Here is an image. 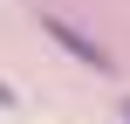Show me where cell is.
I'll return each mask as SVG.
<instances>
[{"label":"cell","instance_id":"1","mask_svg":"<svg viewBox=\"0 0 130 124\" xmlns=\"http://www.w3.org/2000/svg\"><path fill=\"white\" fill-rule=\"evenodd\" d=\"M41 28H48V41H62L75 62H89V69H110V55H103V41H89L75 21H62V14H41Z\"/></svg>","mask_w":130,"mask_h":124},{"label":"cell","instance_id":"2","mask_svg":"<svg viewBox=\"0 0 130 124\" xmlns=\"http://www.w3.org/2000/svg\"><path fill=\"white\" fill-rule=\"evenodd\" d=\"M0 110H14V83H0Z\"/></svg>","mask_w":130,"mask_h":124},{"label":"cell","instance_id":"3","mask_svg":"<svg viewBox=\"0 0 130 124\" xmlns=\"http://www.w3.org/2000/svg\"><path fill=\"white\" fill-rule=\"evenodd\" d=\"M123 124H130V104H123Z\"/></svg>","mask_w":130,"mask_h":124}]
</instances>
